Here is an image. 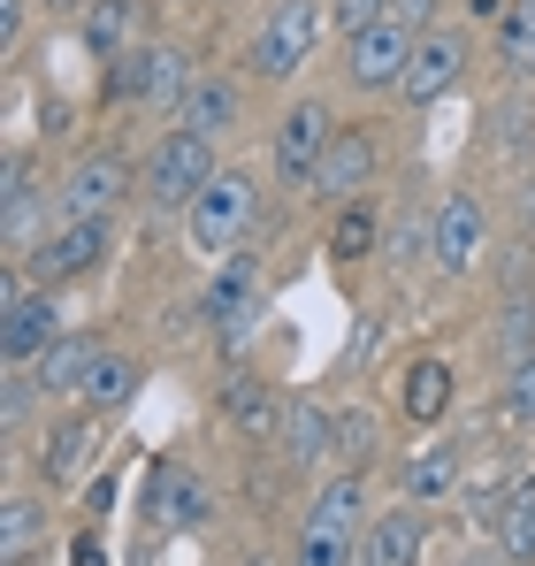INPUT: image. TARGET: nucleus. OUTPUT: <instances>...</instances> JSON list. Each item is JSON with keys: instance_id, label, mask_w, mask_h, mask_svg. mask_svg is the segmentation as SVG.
Listing matches in <instances>:
<instances>
[{"instance_id": "nucleus-32", "label": "nucleus", "mask_w": 535, "mask_h": 566, "mask_svg": "<svg viewBox=\"0 0 535 566\" xmlns=\"http://www.w3.org/2000/svg\"><path fill=\"white\" fill-rule=\"evenodd\" d=\"M337 452L367 468V452H375V421H367V413H337Z\"/></svg>"}, {"instance_id": "nucleus-1", "label": "nucleus", "mask_w": 535, "mask_h": 566, "mask_svg": "<svg viewBox=\"0 0 535 566\" xmlns=\"http://www.w3.org/2000/svg\"><path fill=\"white\" fill-rule=\"evenodd\" d=\"M253 207H261V191H253L245 169H214V185L183 207V238H191V253L230 261V253L245 245V230H253Z\"/></svg>"}, {"instance_id": "nucleus-8", "label": "nucleus", "mask_w": 535, "mask_h": 566, "mask_svg": "<svg viewBox=\"0 0 535 566\" xmlns=\"http://www.w3.org/2000/svg\"><path fill=\"white\" fill-rule=\"evenodd\" d=\"M466 62H474L466 31H421V46H413V62H406V85H398V99H406V107L444 99L451 85L466 77Z\"/></svg>"}, {"instance_id": "nucleus-31", "label": "nucleus", "mask_w": 535, "mask_h": 566, "mask_svg": "<svg viewBox=\"0 0 535 566\" xmlns=\"http://www.w3.org/2000/svg\"><path fill=\"white\" fill-rule=\"evenodd\" d=\"M505 421L513 429H535V353H521L513 376H505Z\"/></svg>"}, {"instance_id": "nucleus-15", "label": "nucleus", "mask_w": 535, "mask_h": 566, "mask_svg": "<svg viewBox=\"0 0 535 566\" xmlns=\"http://www.w3.org/2000/svg\"><path fill=\"white\" fill-rule=\"evenodd\" d=\"M398 406H406V421L437 429V421L451 413V360H413L406 382H398Z\"/></svg>"}, {"instance_id": "nucleus-33", "label": "nucleus", "mask_w": 535, "mask_h": 566, "mask_svg": "<svg viewBox=\"0 0 535 566\" xmlns=\"http://www.w3.org/2000/svg\"><path fill=\"white\" fill-rule=\"evenodd\" d=\"M23 413H31V390H23V376H8V390H0V421L23 429Z\"/></svg>"}, {"instance_id": "nucleus-18", "label": "nucleus", "mask_w": 535, "mask_h": 566, "mask_svg": "<svg viewBox=\"0 0 535 566\" xmlns=\"http://www.w3.org/2000/svg\"><path fill=\"white\" fill-rule=\"evenodd\" d=\"M398 482H406V497H413V505L451 497V490H459V444H421V452L406 460V474H398Z\"/></svg>"}, {"instance_id": "nucleus-4", "label": "nucleus", "mask_w": 535, "mask_h": 566, "mask_svg": "<svg viewBox=\"0 0 535 566\" xmlns=\"http://www.w3.org/2000/svg\"><path fill=\"white\" fill-rule=\"evenodd\" d=\"M199 77H191V54L183 46H138V54H123L115 70H107V93L130 99V107H169L177 115L183 93H191Z\"/></svg>"}, {"instance_id": "nucleus-27", "label": "nucleus", "mask_w": 535, "mask_h": 566, "mask_svg": "<svg viewBox=\"0 0 535 566\" xmlns=\"http://www.w3.org/2000/svg\"><path fill=\"white\" fill-rule=\"evenodd\" d=\"M375 245H382L375 207H367V199H345V214H337V230H329V261H367Z\"/></svg>"}, {"instance_id": "nucleus-29", "label": "nucleus", "mask_w": 535, "mask_h": 566, "mask_svg": "<svg viewBox=\"0 0 535 566\" xmlns=\"http://www.w3.org/2000/svg\"><path fill=\"white\" fill-rule=\"evenodd\" d=\"M497 54H505L521 77H535V0H513V15L497 23Z\"/></svg>"}, {"instance_id": "nucleus-25", "label": "nucleus", "mask_w": 535, "mask_h": 566, "mask_svg": "<svg viewBox=\"0 0 535 566\" xmlns=\"http://www.w3.org/2000/svg\"><path fill=\"white\" fill-rule=\"evenodd\" d=\"M298 566H359V528H337V521H314L298 528Z\"/></svg>"}, {"instance_id": "nucleus-28", "label": "nucleus", "mask_w": 535, "mask_h": 566, "mask_svg": "<svg viewBox=\"0 0 535 566\" xmlns=\"http://www.w3.org/2000/svg\"><path fill=\"white\" fill-rule=\"evenodd\" d=\"M314 521H337V528H359V536H367V490H359V474H337V482H322V497H314Z\"/></svg>"}, {"instance_id": "nucleus-34", "label": "nucleus", "mask_w": 535, "mask_h": 566, "mask_svg": "<svg viewBox=\"0 0 535 566\" xmlns=\"http://www.w3.org/2000/svg\"><path fill=\"white\" fill-rule=\"evenodd\" d=\"M23 298H31V276H23V269L8 261V276H0V314H15Z\"/></svg>"}, {"instance_id": "nucleus-5", "label": "nucleus", "mask_w": 535, "mask_h": 566, "mask_svg": "<svg viewBox=\"0 0 535 566\" xmlns=\"http://www.w3.org/2000/svg\"><path fill=\"white\" fill-rule=\"evenodd\" d=\"M138 185L154 191L161 207H191L199 191L214 185V138H199V130H169V138L146 154Z\"/></svg>"}, {"instance_id": "nucleus-6", "label": "nucleus", "mask_w": 535, "mask_h": 566, "mask_svg": "<svg viewBox=\"0 0 535 566\" xmlns=\"http://www.w3.org/2000/svg\"><path fill=\"white\" fill-rule=\"evenodd\" d=\"M130 161L123 154H85L70 177H62V191H54V207L70 214V222H107L115 207H123V191H130Z\"/></svg>"}, {"instance_id": "nucleus-13", "label": "nucleus", "mask_w": 535, "mask_h": 566, "mask_svg": "<svg viewBox=\"0 0 535 566\" xmlns=\"http://www.w3.org/2000/svg\"><path fill=\"white\" fill-rule=\"evenodd\" d=\"M92 360H99V337H70V329H62V337L31 360V382H39L46 398H54V390H62V398H77L85 376H92Z\"/></svg>"}, {"instance_id": "nucleus-12", "label": "nucleus", "mask_w": 535, "mask_h": 566, "mask_svg": "<svg viewBox=\"0 0 535 566\" xmlns=\"http://www.w3.org/2000/svg\"><path fill=\"white\" fill-rule=\"evenodd\" d=\"M359 566H421V505H398V513L367 521Z\"/></svg>"}, {"instance_id": "nucleus-35", "label": "nucleus", "mask_w": 535, "mask_h": 566, "mask_svg": "<svg viewBox=\"0 0 535 566\" xmlns=\"http://www.w3.org/2000/svg\"><path fill=\"white\" fill-rule=\"evenodd\" d=\"M337 15H345V31H359V23L390 15V0H337Z\"/></svg>"}, {"instance_id": "nucleus-20", "label": "nucleus", "mask_w": 535, "mask_h": 566, "mask_svg": "<svg viewBox=\"0 0 535 566\" xmlns=\"http://www.w3.org/2000/svg\"><path fill=\"white\" fill-rule=\"evenodd\" d=\"M39 536H46V513H39V497H8L0 505V559L8 566H31V552H39Z\"/></svg>"}, {"instance_id": "nucleus-19", "label": "nucleus", "mask_w": 535, "mask_h": 566, "mask_svg": "<svg viewBox=\"0 0 535 566\" xmlns=\"http://www.w3.org/2000/svg\"><path fill=\"white\" fill-rule=\"evenodd\" d=\"M130 390H138V360L130 353H99L77 398H85V413H115V406H130Z\"/></svg>"}, {"instance_id": "nucleus-26", "label": "nucleus", "mask_w": 535, "mask_h": 566, "mask_svg": "<svg viewBox=\"0 0 535 566\" xmlns=\"http://www.w3.org/2000/svg\"><path fill=\"white\" fill-rule=\"evenodd\" d=\"M497 544H505V559H513V566H535V474H528V482H513L505 521H497Z\"/></svg>"}, {"instance_id": "nucleus-17", "label": "nucleus", "mask_w": 535, "mask_h": 566, "mask_svg": "<svg viewBox=\"0 0 535 566\" xmlns=\"http://www.w3.org/2000/svg\"><path fill=\"white\" fill-rule=\"evenodd\" d=\"M238 123V85L230 77H199L177 107V130H199V138H214V130H230Z\"/></svg>"}, {"instance_id": "nucleus-9", "label": "nucleus", "mask_w": 535, "mask_h": 566, "mask_svg": "<svg viewBox=\"0 0 535 566\" xmlns=\"http://www.w3.org/2000/svg\"><path fill=\"white\" fill-rule=\"evenodd\" d=\"M107 245H115V230H107V222H70V214H62V222H46V245L31 253V269H39L46 283L85 276V269L107 261Z\"/></svg>"}, {"instance_id": "nucleus-2", "label": "nucleus", "mask_w": 535, "mask_h": 566, "mask_svg": "<svg viewBox=\"0 0 535 566\" xmlns=\"http://www.w3.org/2000/svg\"><path fill=\"white\" fill-rule=\"evenodd\" d=\"M322 23H329L322 0H275V15H268L261 31H253V46H245V70L268 77V85H283V77L322 46Z\"/></svg>"}, {"instance_id": "nucleus-11", "label": "nucleus", "mask_w": 535, "mask_h": 566, "mask_svg": "<svg viewBox=\"0 0 535 566\" xmlns=\"http://www.w3.org/2000/svg\"><path fill=\"white\" fill-rule=\"evenodd\" d=\"M367 185H375V138H367V130H337L329 154H322V169H314V191L345 207V199H359Z\"/></svg>"}, {"instance_id": "nucleus-23", "label": "nucleus", "mask_w": 535, "mask_h": 566, "mask_svg": "<svg viewBox=\"0 0 535 566\" xmlns=\"http://www.w3.org/2000/svg\"><path fill=\"white\" fill-rule=\"evenodd\" d=\"M146 505H154L161 528H169V521H199V513H207L199 474H191V468H154V497H146Z\"/></svg>"}, {"instance_id": "nucleus-40", "label": "nucleus", "mask_w": 535, "mask_h": 566, "mask_svg": "<svg viewBox=\"0 0 535 566\" xmlns=\"http://www.w3.org/2000/svg\"><path fill=\"white\" fill-rule=\"evenodd\" d=\"M245 566H275V559H268V552H261V559H245Z\"/></svg>"}, {"instance_id": "nucleus-37", "label": "nucleus", "mask_w": 535, "mask_h": 566, "mask_svg": "<svg viewBox=\"0 0 535 566\" xmlns=\"http://www.w3.org/2000/svg\"><path fill=\"white\" fill-rule=\"evenodd\" d=\"M437 8H444V0H390V15H398V23H421V31H429Z\"/></svg>"}, {"instance_id": "nucleus-7", "label": "nucleus", "mask_w": 535, "mask_h": 566, "mask_svg": "<svg viewBox=\"0 0 535 566\" xmlns=\"http://www.w3.org/2000/svg\"><path fill=\"white\" fill-rule=\"evenodd\" d=\"M329 138H337V130H329V107H322V99L283 107V123H275V177H283V185H314Z\"/></svg>"}, {"instance_id": "nucleus-10", "label": "nucleus", "mask_w": 535, "mask_h": 566, "mask_svg": "<svg viewBox=\"0 0 535 566\" xmlns=\"http://www.w3.org/2000/svg\"><path fill=\"white\" fill-rule=\"evenodd\" d=\"M429 245H437V261H444L451 276H466V269L482 261V245H490V214H482V199L451 191L444 207H437V222H429Z\"/></svg>"}, {"instance_id": "nucleus-39", "label": "nucleus", "mask_w": 535, "mask_h": 566, "mask_svg": "<svg viewBox=\"0 0 535 566\" xmlns=\"http://www.w3.org/2000/svg\"><path fill=\"white\" fill-rule=\"evenodd\" d=\"M46 8H62V15H85L92 0H46Z\"/></svg>"}, {"instance_id": "nucleus-16", "label": "nucleus", "mask_w": 535, "mask_h": 566, "mask_svg": "<svg viewBox=\"0 0 535 566\" xmlns=\"http://www.w3.org/2000/svg\"><path fill=\"white\" fill-rule=\"evenodd\" d=\"M283 413H291V406H283L268 382H230V390H222V421H230L238 437H275Z\"/></svg>"}, {"instance_id": "nucleus-22", "label": "nucleus", "mask_w": 535, "mask_h": 566, "mask_svg": "<svg viewBox=\"0 0 535 566\" xmlns=\"http://www.w3.org/2000/svg\"><path fill=\"white\" fill-rule=\"evenodd\" d=\"M329 444H337V413H322V406H306V398H298V406L283 413V452L306 468V460H322Z\"/></svg>"}, {"instance_id": "nucleus-14", "label": "nucleus", "mask_w": 535, "mask_h": 566, "mask_svg": "<svg viewBox=\"0 0 535 566\" xmlns=\"http://www.w3.org/2000/svg\"><path fill=\"white\" fill-rule=\"evenodd\" d=\"M54 337H62L54 298H23V306L8 314V329H0V360H8V368H31V360H39Z\"/></svg>"}, {"instance_id": "nucleus-21", "label": "nucleus", "mask_w": 535, "mask_h": 566, "mask_svg": "<svg viewBox=\"0 0 535 566\" xmlns=\"http://www.w3.org/2000/svg\"><path fill=\"white\" fill-rule=\"evenodd\" d=\"M92 437H99V429H92V413L54 421V437L39 444V474H46V482H70V474H77V460L92 452Z\"/></svg>"}, {"instance_id": "nucleus-3", "label": "nucleus", "mask_w": 535, "mask_h": 566, "mask_svg": "<svg viewBox=\"0 0 535 566\" xmlns=\"http://www.w3.org/2000/svg\"><path fill=\"white\" fill-rule=\"evenodd\" d=\"M413 46H421V31H413V23L375 15V23H359L353 39H345V77H353L359 93H398V85H406Z\"/></svg>"}, {"instance_id": "nucleus-38", "label": "nucleus", "mask_w": 535, "mask_h": 566, "mask_svg": "<svg viewBox=\"0 0 535 566\" xmlns=\"http://www.w3.org/2000/svg\"><path fill=\"white\" fill-rule=\"evenodd\" d=\"M466 8H474L482 23H505V15H513V0H466Z\"/></svg>"}, {"instance_id": "nucleus-24", "label": "nucleus", "mask_w": 535, "mask_h": 566, "mask_svg": "<svg viewBox=\"0 0 535 566\" xmlns=\"http://www.w3.org/2000/svg\"><path fill=\"white\" fill-rule=\"evenodd\" d=\"M130 23H138L130 0H92L85 8V46L99 62H123V54H130Z\"/></svg>"}, {"instance_id": "nucleus-30", "label": "nucleus", "mask_w": 535, "mask_h": 566, "mask_svg": "<svg viewBox=\"0 0 535 566\" xmlns=\"http://www.w3.org/2000/svg\"><path fill=\"white\" fill-rule=\"evenodd\" d=\"M245 298H253V253H238V261L214 276V291H207V314H214V322H230Z\"/></svg>"}, {"instance_id": "nucleus-36", "label": "nucleus", "mask_w": 535, "mask_h": 566, "mask_svg": "<svg viewBox=\"0 0 535 566\" xmlns=\"http://www.w3.org/2000/svg\"><path fill=\"white\" fill-rule=\"evenodd\" d=\"M0 46H8V54L23 46V0H0Z\"/></svg>"}]
</instances>
